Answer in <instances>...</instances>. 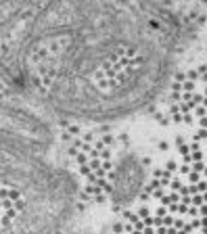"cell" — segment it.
Wrapping results in <instances>:
<instances>
[{"label":"cell","instance_id":"6da1fadb","mask_svg":"<svg viewBox=\"0 0 207 234\" xmlns=\"http://www.w3.org/2000/svg\"><path fill=\"white\" fill-rule=\"evenodd\" d=\"M167 2H0V92L59 126L151 111L207 15Z\"/></svg>","mask_w":207,"mask_h":234},{"label":"cell","instance_id":"7a4b0ae2","mask_svg":"<svg viewBox=\"0 0 207 234\" xmlns=\"http://www.w3.org/2000/svg\"><path fill=\"white\" fill-rule=\"evenodd\" d=\"M54 146L52 121L0 92V234H84L78 184Z\"/></svg>","mask_w":207,"mask_h":234},{"label":"cell","instance_id":"3957f363","mask_svg":"<svg viewBox=\"0 0 207 234\" xmlns=\"http://www.w3.org/2000/svg\"><path fill=\"white\" fill-rule=\"evenodd\" d=\"M149 113L178 134L142 161L149 169L132 205L161 209L207 232V59L180 69Z\"/></svg>","mask_w":207,"mask_h":234},{"label":"cell","instance_id":"277c9868","mask_svg":"<svg viewBox=\"0 0 207 234\" xmlns=\"http://www.w3.org/2000/svg\"><path fill=\"white\" fill-rule=\"evenodd\" d=\"M105 234H207L161 209L130 205Z\"/></svg>","mask_w":207,"mask_h":234}]
</instances>
